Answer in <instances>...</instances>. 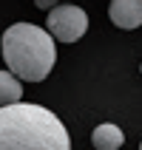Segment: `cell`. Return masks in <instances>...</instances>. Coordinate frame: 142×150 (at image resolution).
Listing matches in <instances>:
<instances>
[{"label": "cell", "mask_w": 142, "mask_h": 150, "mask_svg": "<svg viewBox=\"0 0 142 150\" xmlns=\"http://www.w3.org/2000/svg\"><path fill=\"white\" fill-rule=\"evenodd\" d=\"M91 144H94L97 150H119L122 144H125V133H122L117 125L105 122V125H97V127H94Z\"/></svg>", "instance_id": "5b68a950"}, {"label": "cell", "mask_w": 142, "mask_h": 150, "mask_svg": "<svg viewBox=\"0 0 142 150\" xmlns=\"http://www.w3.org/2000/svg\"><path fill=\"white\" fill-rule=\"evenodd\" d=\"M0 150H71V139L49 108L17 102L0 108Z\"/></svg>", "instance_id": "6da1fadb"}, {"label": "cell", "mask_w": 142, "mask_h": 150, "mask_svg": "<svg viewBox=\"0 0 142 150\" xmlns=\"http://www.w3.org/2000/svg\"><path fill=\"white\" fill-rule=\"evenodd\" d=\"M49 34L60 42H77L88 31V14L80 6H57L49 11Z\"/></svg>", "instance_id": "3957f363"}, {"label": "cell", "mask_w": 142, "mask_h": 150, "mask_svg": "<svg viewBox=\"0 0 142 150\" xmlns=\"http://www.w3.org/2000/svg\"><path fill=\"white\" fill-rule=\"evenodd\" d=\"M0 51L9 65V74H14L20 82H43L57 62L54 37L34 23L9 25L0 40Z\"/></svg>", "instance_id": "7a4b0ae2"}, {"label": "cell", "mask_w": 142, "mask_h": 150, "mask_svg": "<svg viewBox=\"0 0 142 150\" xmlns=\"http://www.w3.org/2000/svg\"><path fill=\"white\" fill-rule=\"evenodd\" d=\"M139 150H142V147H139Z\"/></svg>", "instance_id": "ba28073f"}, {"label": "cell", "mask_w": 142, "mask_h": 150, "mask_svg": "<svg viewBox=\"0 0 142 150\" xmlns=\"http://www.w3.org/2000/svg\"><path fill=\"white\" fill-rule=\"evenodd\" d=\"M20 96H23V82H20L14 74L0 71V108L17 105V102H20Z\"/></svg>", "instance_id": "8992f818"}, {"label": "cell", "mask_w": 142, "mask_h": 150, "mask_svg": "<svg viewBox=\"0 0 142 150\" xmlns=\"http://www.w3.org/2000/svg\"><path fill=\"white\" fill-rule=\"evenodd\" d=\"M108 17L119 28H139L142 25V0H111Z\"/></svg>", "instance_id": "277c9868"}, {"label": "cell", "mask_w": 142, "mask_h": 150, "mask_svg": "<svg viewBox=\"0 0 142 150\" xmlns=\"http://www.w3.org/2000/svg\"><path fill=\"white\" fill-rule=\"evenodd\" d=\"M37 3V8H43V11H51V8H57V0H34Z\"/></svg>", "instance_id": "52a82bcc"}]
</instances>
